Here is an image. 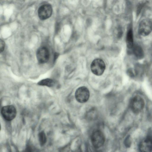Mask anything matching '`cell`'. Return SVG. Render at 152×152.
<instances>
[{"label": "cell", "mask_w": 152, "mask_h": 152, "mask_svg": "<svg viewBox=\"0 0 152 152\" xmlns=\"http://www.w3.org/2000/svg\"><path fill=\"white\" fill-rule=\"evenodd\" d=\"M91 140L94 147L98 148L102 147L105 141V137L102 132L99 130H95L92 132Z\"/></svg>", "instance_id": "cell-1"}, {"label": "cell", "mask_w": 152, "mask_h": 152, "mask_svg": "<svg viewBox=\"0 0 152 152\" xmlns=\"http://www.w3.org/2000/svg\"><path fill=\"white\" fill-rule=\"evenodd\" d=\"M152 31V20L145 18L140 23L138 27V33L141 35L146 36L148 35Z\"/></svg>", "instance_id": "cell-2"}, {"label": "cell", "mask_w": 152, "mask_h": 152, "mask_svg": "<svg viewBox=\"0 0 152 152\" xmlns=\"http://www.w3.org/2000/svg\"><path fill=\"white\" fill-rule=\"evenodd\" d=\"M105 68V65L104 61L100 58L94 59L91 65V72L97 76L102 75Z\"/></svg>", "instance_id": "cell-3"}, {"label": "cell", "mask_w": 152, "mask_h": 152, "mask_svg": "<svg viewBox=\"0 0 152 152\" xmlns=\"http://www.w3.org/2000/svg\"><path fill=\"white\" fill-rule=\"evenodd\" d=\"M75 97L79 102H86L88 100L90 96L88 89L85 86H81L78 88L75 94Z\"/></svg>", "instance_id": "cell-4"}, {"label": "cell", "mask_w": 152, "mask_h": 152, "mask_svg": "<svg viewBox=\"0 0 152 152\" xmlns=\"http://www.w3.org/2000/svg\"><path fill=\"white\" fill-rule=\"evenodd\" d=\"M130 105L131 110L134 113H138L143 108L144 102L141 97L136 96L131 99Z\"/></svg>", "instance_id": "cell-5"}, {"label": "cell", "mask_w": 152, "mask_h": 152, "mask_svg": "<svg viewBox=\"0 0 152 152\" xmlns=\"http://www.w3.org/2000/svg\"><path fill=\"white\" fill-rule=\"evenodd\" d=\"M1 113L2 116L5 120L10 121L15 118L17 112L14 106L9 105L3 107L1 109Z\"/></svg>", "instance_id": "cell-6"}, {"label": "cell", "mask_w": 152, "mask_h": 152, "mask_svg": "<svg viewBox=\"0 0 152 152\" xmlns=\"http://www.w3.org/2000/svg\"><path fill=\"white\" fill-rule=\"evenodd\" d=\"M53 12L51 6L49 4H45L40 6L38 10V15L41 20L48 18L51 15Z\"/></svg>", "instance_id": "cell-7"}, {"label": "cell", "mask_w": 152, "mask_h": 152, "mask_svg": "<svg viewBox=\"0 0 152 152\" xmlns=\"http://www.w3.org/2000/svg\"><path fill=\"white\" fill-rule=\"evenodd\" d=\"M36 56L39 63H46L48 61L50 57V53L48 49L45 47H40L37 51Z\"/></svg>", "instance_id": "cell-8"}, {"label": "cell", "mask_w": 152, "mask_h": 152, "mask_svg": "<svg viewBox=\"0 0 152 152\" xmlns=\"http://www.w3.org/2000/svg\"><path fill=\"white\" fill-rule=\"evenodd\" d=\"M139 149L142 152H150L152 150V137L148 136L140 142Z\"/></svg>", "instance_id": "cell-9"}, {"label": "cell", "mask_w": 152, "mask_h": 152, "mask_svg": "<svg viewBox=\"0 0 152 152\" xmlns=\"http://www.w3.org/2000/svg\"><path fill=\"white\" fill-rule=\"evenodd\" d=\"M127 46L129 49L132 48L134 45L133 35L132 30L130 29L128 31L126 38Z\"/></svg>", "instance_id": "cell-10"}, {"label": "cell", "mask_w": 152, "mask_h": 152, "mask_svg": "<svg viewBox=\"0 0 152 152\" xmlns=\"http://www.w3.org/2000/svg\"><path fill=\"white\" fill-rule=\"evenodd\" d=\"M134 56L138 58H142L144 56V53L142 48L139 45H134L132 48Z\"/></svg>", "instance_id": "cell-11"}, {"label": "cell", "mask_w": 152, "mask_h": 152, "mask_svg": "<svg viewBox=\"0 0 152 152\" xmlns=\"http://www.w3.org/2000/svg\"><path fill=\"white\" fill-rule=\"evenodd\" d=\"M38 84L41 86L51 87L54 85V82L52 79L47 78L41 80L38 83Z\"/></svg>", "instance_id": "cell-12"}, {"label": "cell", "mask_w": 152, "mask_h": 152, "mask_svg": "<svg viewBox=\"0 0 152 152\" xmlns=\"http://www.w3.org/2000/svg\"><path fill=\"white\" fill-rule=\"evenodd\" d=\"M38 137L40 145L41 146L43 145L47 141L45 134L43 131H42L39 133Z\"/></svg>", "instance_id": "cell-13"}, {"label": "cell", "mask_w": 152, "mask_h": 152, "mask_svg": "<svg viewBox=\"0 0 152 152\" xmlns=\"http://www.w3.org/2000/svg\"><path fill=\"white\" fill-rule=\"evenodd\" d=\"M148 1L146 0H143L139 3L137 5V15H138L140 12L143 7L147 3Z\"/></svg>", "instance_id": "cell-14"}, {"label": "cell", "mask_w": 152, "mask_h": 152, "mask_svg": "<svg viewBox=\"0 0 152 152\" xmlns=\"http://www.w3.org/2000/svg\"><path fill=\"white\" fill-rule=\"evenodd\" d=\"M5 43L1 39L0 40V52H2L4 48Z\"/></svg>", "instance_id": "cell-15"}]
</instances>
